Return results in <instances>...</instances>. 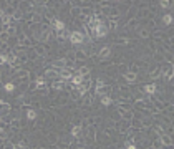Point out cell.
<instances>
[{"label":"cell","instance_id":"17","mask_svg":"<svg viewBox=\"0 0 174 149\" xmlns=\"http://www.w3.org/2000/svg\"><path fill=\"white\" fill-rule=\"evenodd\" d=\"M55 88H56V90H61V88H63V85H61V81H58V83H56V85H55Z\"/></svg>","mask_w":174,"mask_h":149},{"label":"cell","instance_id":"2","mask_svg":"<svg viewBox=\"0 0 174 149\" xmlns=\"http://www.w3.org/2000/svg\"><path fill=\"white\" fill-rule=\"evenodd\" d=\"M70 40H71V43L80 45L81 42H83V33H80V31H73V33L70 35Z\"/></svg>","mask_w":174,"mask_h":149},{"label":"cell","instance_id":"13","mask_svg":"<svg viewBox=\"0 0 174 149\" xmlns=\"http://www.w3.org/2000/svg\"><path fill=\"white\" fill-rule=\"evenodd\" d=\"M134 78H136L134 73H126V80H129V81H131V80H134Z\"/></svg>","mask_w":174,"mask_h":149},{"label":"cell","instance_id":"5","mask_svg":"<svg viewBox=\"0 0 174 149\" xmlns=\"http://www.w3.org/2000/svg\"><path fill=\"white\" fill-rule=\"evenodd\" d=\"M27 118L30 119V121H33V119L37 118V113H35L33 109H28V111H27Z\"/></svg>","mask_w":174,"mask_h":149},{"label":"cell","instance_id":"10","mask_svg":"<svg viewBox=\"0 0 174 149\" xmlns=\"http://www.w3.org/2000/svg\"><path fill=\"white\" fill-rule=\"evenodd\" d=\"M162 20H164V23L169 25L171 22H172V17H171V15H164V18H162Z\"/></svg>","mask_w":174,"mask_h":149},{"label":"cell","instance_id":"4","mask_svg":"<svg viewBox=\"0 0 174 149\" xmlns=\"http://www.w3.org/2000/svg\"><path fill=\"white\" fill-rule=\"evenodd\" d=\"M53 27H55L56 30H63L65 23H63V22H60V20H56V22H53Z\"/></svg>","mask_w":174,"mask_h":149},{"label":"cell","instance_id":"15","mask_svg":"<svg viewBox=\"0 0 174 149\" xmlns=\"http://www.w3.org/2000/svg\"><path fill=\"white\" fill-rule=\"evenodd\" d=\"M43 85H45V81H43V80H38V81H37V86H43Z\"/></svg>","mask_w":174,"mask_h":149},{"label":"cell","instance_id":"7","mask_svg":"<svg viewBox=\"0 0 174 149\" xmlns=\"http://www.w3.org/2000/svg\"><path fill=\"white\" fill-rule=\"evenodd\" d=\"M80 133H81V128H80V126H75V128L71 129V134H73L75 137H78V134H80Z\"/></svg>","mask_w":174,"mask_h":149},{"label":"cell","instance_id":"11","mask_svg":"<svg viewBox=\"0 0 174 149\" xmlns=\"http://www.w3.org/2000/svg\"><path fill=\"white\" fill-rule=\"evenodd\" d=\"M101 103H103V104H111V98H108V96H105V98L101 99Z\"/></svg>","mask_w":174,"mask_h":149},{"label":"cell","instance_id":"1","mask_svg":"<svg viewBox=\"0 0 174 149\" xmlns=\"http://www.w3.org/2000/svg\"><path fill=\"white\" fill-rule=\"evenodd\" d=\"M106 33H108V28H106V25H105V23H101L98 28H96V30L91 31V35L96 36V38H101V36H105Z\"/></svg>","mask_w":174,"mask_h":149},{"label":"cell","instance_id":"16","mask_svg":"<svg viewBox=\"0 0 174 149\" xmlns=\"http://www.w3.org/2000/svg\"><path fill=\"white\" fill-rule=\"evenodd\" d=\"M161 7L167 8V7H169V2H166V0H164V2H161Z\"/></svg>","mask_w":174,"mask_h":149},{"label":"cell","instance_id":"19","mask_svg":"<svg viewBox=\"0 0 174 149\" xmlns=\"http://www.w3.org/2000/svg\"><path fill=\"white\" fill-rule=\"evenodd\" d=\"M2 15H4V13H2V12H0V17H2Z\"/></svg>","mask_w":174,"mask_h":149},{"label":"cell","instance_id":"8","mask_svg":"<svg viewBox=\"0 0 174 149\" xmlns=\"http://www.w3.org/2000/svg\"><path fill=\"white\" fill-rule=\"evenodd\" d=\"M61 78H65V80L71 78V73H70V70H63V71H61Z\"/></svg>","mask_w":174,"mask_h":149},{"label":"cell","instance_id":"6","mask_svg":"<svg viewBox=\"0 0 174 149\" xmlns=\"http://www.w3.org/2000/svg\"><path fill=\"white\" fill-rule=\"evenodd\" d=\"M99 56H101V58H106V56H110V48H103V50L99 51Z\"/></svg>","mask_w":174,"mask_h":149},{"label":"cell","instance_id":"3","mask_svg":"<svg viewBox=\"0 0 174 149\" xmlns=\"http://www.w3.org/2000/svg\"><path fill=\"white\" fill-rule=\"evenodd\" d=\"M71 83H73L76 88L81 86V85H83V76H81V74H76V76H73V78H71Z\"/></svg>","mask_w":174,"mask_h":149},{"label":"cell","instance_id":"9","mask_svg":"<svg viewBox=\"0 0 174 149\" xmlns=\"http://www.w3.org/2000/svg\"><path fill=\"white\" fill-rule=\"evenodd\" d=\"M154 91H156L154 85H148V86H146V93H154Z\"/></svg>","mask_w":174,"mask_h":149},{"label":"cell","instance_id":"14","mask_svg":"<svg viewBox=\"0 0 174 149\" xmlns=\"http://www.w3.org/2000/svg\"><path fill=\"white\" fill-rule=\"evenodd\" d=\"M7 56H5V55H2V56H0V65H2V63H5V61H7Z\"/></svg>","mask_w":174,"mask_h":149},{"label":"cell","instance_id":"18","mask_svg":"<svg viewBox=\"0 0 174 149\" xmlns=\"http://www.w3.org/2000/svg\"><path fill=\"white\" fill-rule=\"evenodd\" d=\"M126 149H136V147H134L133 144H128V146H126Z\"/></svg>","mask_w":174,"mask_h":149},{"label":"cell","instance_id":"12","mask_svg":"<svg viewBox=\"0 0 174 149\" xmlns=\"http://www.w3.org/2000/svg\"><path fill=\"white\" fill-rule=\"evenodd\" d=\"M13 88H15V86H13L12 83H7V85H5V90H7V91H13Z\"/></svg>","mask_w":174,"mask_h":149}]
</instances>
